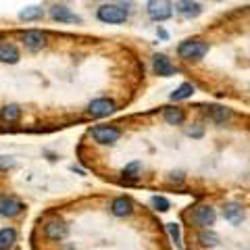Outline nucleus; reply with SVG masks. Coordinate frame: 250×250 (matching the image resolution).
<instances>
[{"mask_svg":"<svg viewBox=\"0 0 250 250\" xmlns=\"http://www.w3.org/2000/svg\"><path fill=\"white\" fill-rule=\"evenodd\" d=\"M208 52V44L198 40V38H192V40H186L177 46V54L186 61H200L205 54Z\"/></svg>","mask_w":250,"mask_h":250,"instance_id":"f257e3e1","label":"nucleus"},{"mask_svg":"<svg viewBox=\"0 0 250 250\" xmlns=\"http://www.w3.org/2000/svg\"><path fill=\"white\" fill-rule=\"evenodd\" d=\"M148 17L152 21H167L173 15L171 0H148Z\"/></svg>","mask_w":250,"mask_h":250,"instance_id":"f03ea898","label":"nucleus"},{"mask_svg":"<svg viewBox=\"0 0 250 250\" xmlns=\"http://www.w3.org/2000/svg\"><path fill=\"white\" fill-rule=\"evenodd\" d=\"M98 19L103 23H125L127 21V11L121 4H103L98 9Z\"/></svg>","mask_w":250,"mask_h":250,"instance_id":"7ed1b4c3","label":"nucleus"},{"mask_svg":"<svg viewBox=\"0 0 250 250\" xmlns=\"http://www.w3.org/2000/svg\"><path fill=\"white\" fill-rule=\"evenodd\" d=\"M192 221L198 225V228H210V225H215L217 221V213H215V208L213 207H208V205H200L192 210Z\"/></svg>","mask_w":250,"mask_h":250,"instance_id":"20e7f679","label":"nucleus"},{"mask_svg":"<svg viewBox=\"0 0 250 250\" xmlns=\"http://www.w3.org/2000/svg\"><path fill=\"white\" fill-rule=\"evenodd\" d=\"M113 111H115V103L108 98H96L88 104V115L94 117V119H103V117L111 115Z\"/></svg>","mask_w":250,"mask_h":250,"instance_id":"39448f33","label":"nucleus"},{"mask_svg":"<svg viewBox=\"0 0 250 250\" xmlns=\"http://www.w3.org/2000/svg\"><path fill=\"white\" fill-rule=\"evenodd\" d=\"M119 129L108 127V125H98V127L92 129V138L96 140L98 144H115L119 140Z\"/></svg>","mask_w":250,"mask_h":250,"instance_id":"423d86ee","label":"nucleus"},{"mask_svg":"<svg viewBox=\"0 0 250 250\" xmlns=\"http://www.w3.org/2000/svg\"><path fill=\"white\" fill-rule=\"evenodd\" d=\"M175 11H177L179 17L194 19V17H198V15L202 13V6L198 2H192V0H177V2H175Z\"/></svg>","mask_w":250,"mask_h":250,"instance_id":"0eeeda50","label":"nucleus"},{"mask_svg":"<svg viewBox=\"0 0 250 250\" xmlns=\"http://www.w3.org/2000/svg\"><path fill=\"white\" fill-rule=\"evenodd\" d=\"M152 69L156 75L161 77H171L175 73V67L171 65V61L165 57V54H154L152 57Z\"/></svg>","mask_w":250,"mask_h":250,"instance_id":"6e6552de","label":"nucleus"},{"mask_svg":"<svg viewBox=\"0 0 250 250\" xmlns=\"http://www.w3.org/2000/svg\"><path fill=\"white\" fill-rule=\"evenodd\" d=\"M23 210V205L13 196H0V215L2 217H17Z\"/></svg>","mask_w":250,"mask_h":250,"instance_id":"1a4fd4ad","label":"nucleus"},{"mask_svg":"<svg viewBox=\"0 0 250 250\" xmlns=\"http://www.w3.org/2000/svg\"><path fill=\"white\" fill-rule=\"evenodd\" d=\"M23 42H25L27 50L38 52V50H42V48H44L46 36L42 34V31H38V29H29V31H25V36H23Z\"/></svg>","mask_w":250,"mask_h":250,"instance_id":"9d476101","label":"nucleus"},{"mask_svg":"<svg viewBox=\"0 0 250 250\" xmlns=\"http://www.w3.org/2000/svg\"><path fill=\"white\" fill-rule=\"evenodd\" d=\"M50 17L54 21H62V23H80L82 21L77 15L69 11L67 6H54V9H50Z\"/></svg>","mask_w":250,"mask_h":250,"instance_id":"9b49d317","label":"nucleus"},{"mask_svg":"<svg viewBox=\"0 0 250 250\" xmlns=\"http://www.w3.org/2000/svg\"><path fill=\"white\" fill-rule=\"evenodd\" d=\"M44 233L50 240H62V238L67 236V225L62 223V221H50V223H46Z\"/></svg>","mask_w":250,"mask_h":250,"instance_id":"f8f14e48","label":"nucleus"},{"mask_svg":"<svg viewBox=\"0 0 250 250\" xmlns=\"http://www.w3.org/2000/svg\"><path fill=\"white\" fill-rule=\"evenodd\" d=\"M223 217L228 219L229 223L238 225V223H242V217H244V213H242V207L238 205V202H228V205L223 207Z\"/></svg>","mask_w":250,"mask_h":250,"instance_id":"ddd939ff","label":"nucleus"},{"mask_svg":"<svg viewBox=\"0 0 250 250\" xmlns=\"http://www.w3.org/2000/svg\"><path fill=\"white\" fill-rule=\"evenodd\" d=\"M131 208H134V205H131V200H129V198H125V196L115 198V200H113V205H111L113 215H117V217H127V215L131 213Z\"/></svg>","mask_w":250,"mask_h":250,"instance_id":"4468645a","label":"nucleus"},{"mask_svg":"<svg viewBox=\"0 0 250 250\" xmlns=\"http://www.w3.org/2000/svg\"><path fill=\"white\" fill-rule=\"evenodd\" d=\"M0 61L15 65V62L19 61V50H17V46H13V44H0Z\"/></svg>","mask_w":250,"mask_h":250,"instance_id":"2eb2a0df","label":"nucleus"},{"mask_svg":"<svg viewBox=\"0 0 250 250\" xmlns=\"http://www.w3.org/2000/svg\"><path fill=\"white\" fill-rule=\"evenodd\" d=\"M186 119V113L182 111V108H177V106H167L165 108V121L169 125H182Z\"/></svg>","mask_w":250,"mask_h":250,"instance_id":"dca6fc26","label":"nucleus"},{"mask_svg":"<svg viewBox=\"0 0 250 250\" xmlns=\"http://www.w3.org/2000/svg\"><path fill=\"white\" fill-rule=\"evenodd\" d=\"M0 117H2L4 123H15V121H19V117H21V108L17 104H6L2 111H0Z\"/></svg>","mask_w":250,"mask_h":250,"instance_id":"f3484780","label":"nucleus"},{"mask_svg":"<svg viewBox=\"0 0 250 250\" xmlns=\"http://www.w3.org/2000/svg\"><path fill=\"white\" fill-rule=\"evenodd\" d=\"M15 238H17V231H15L13 228L0 229V250H9V248L13 246Z\"/></svg>","mask_w":250,"mask_h":250,"instance_id":"a211bd4d","label":"nucleus"},{"mask_svg":"<svg viewBox=\"0 0 250 250\" xmlns=\"http://www.w3.org/2000/svg\"><path fill=\"white\" fill-rule=\"evenodd\" d=\"M42 17H44L42 6H27V9H23L19 13V19H23V21H38Z\"/></svg>","mask_w":250,"mask_h":250,"instance_id":"6ab92c4d","label":"nucleus"},{"mask_svg":"<svg viewBox=\"0 0 250 250\" xmlns=\"http://www.w3.org/2000/svg\"><path fill=\"white\" fill-rule=\"evenodd\" d=\"M194 94V85L192 83H182L175 92H171V100L177 103V100H188Z\"/></svg>","mask_w":250,"mask_h":250,"instance_id":"aec40b11","label":"nucleus"},{"mask_svg":"<svg viewBox=\"0 0 250 250\" xmlns=\"http://www.w3.org/2000/svg\"><path fill=\"white\" fill-rule=\"evenodd\" d=\"M198 242L202 246H207V248H213V246H217L219 244V236L215 231H202L200 236H198Z\"/></svg>","mask_w":250,"mask_h":250,"instance_id":"412c9836","label":"nucleus"},{"mask_svg":"<svg viewBox=\"0 0 250 250\" xmlns=\"http://www.w3.org/2000/svg\"><path fill=\"white\" fill-rule=\"evenodd\" d=\"M229 115H231V113L225 111V108H221V106H210V117H213L215 123H223Z\"/></svg>","mask_w":250,"mask_h":250,"instance_id":"4be33fe9","label":"nucleus"},{"mask_svg":"<svg viewBox=\"0 0 250 250\" xmlns=\"http://www.w3.org/2000/svg\"><path fill=\"white\" fill-rule=\"evenodd\" d=\"M150 205H152L156 210H161V213H165V210L171 208L169 200H167L165 196H152V198H150Z\"/></svg>","mask_w":250,"mask_h":250,"instance_id":"5701e85b","label":"nucleus"},{"mask_svg":"<svg viewBox=\"0 0 250 250\" xmlns=\"http://www.w3.org/2000/svg\"><path fill=\"white\" fill-rule=\"evenodd\" d=\"M140 171H142V165H140L138 161H134V163H129V165L123 169V175H125V177H131V179H134V177H138Z\"/></svg>","mask_w":250,"mask_h":250,"instance_id":"b1692460","label":"nucleus"},{"mask_svg":"<svg viewBox=\"0 0 250 250\" xmlns=\"http://www.w3.org/2000/svg\"><path fill=\"white\" fill-rule=\"evenodd\" d=\"M167 229H169V236L173 238L175 244H179V225H177V223H169Z\"/></svg>","mask_w":250,"mask_h":250,"instance_id":"393cba45","label":"nucleus"},{"mask_svg":"<svg viewBox=\"0 0 250 250\" xmlns=\"http://www.w3.org/2000/svg\"><path fill=\"white\" fill-rule=\"evenodd\" d=\"M217 2H221V0H217Z\"/></svg>","mask_w":250,"mask_h":250,"instance_id":"a878e982","label":"nucleus"},{"mask_svg":"<svg viewBox=\"0 0 250 250\" xmlns=\"http://www.w3.org/2000/svg\"><path fill=\"white\" fill-rule=\"evenodd\" d=\"M248 11H250V6H248Z\"/></svg>","mask_w":250,"mask_h":250,"instance_id":"bb28decb","label":"nucleus"}]
</instances>
